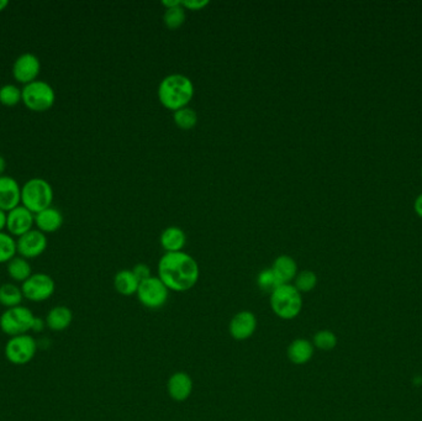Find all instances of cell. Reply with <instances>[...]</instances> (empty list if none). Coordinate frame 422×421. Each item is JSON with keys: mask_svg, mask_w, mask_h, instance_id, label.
Returning <instances> with one entry per match:
<instances>
[{"mask_svg": "<svg viewBox=\"0 0 422 421\" xmlns=\"http://www.w3.org/2000/svg\"><path fill=\"white\" fill-rule=\"evenodd\" d=\"M287 355L294 365H305L314 356V345L307 339H297L288 347Z\"/></svg>", "mask_w": 422, "mask_h": 421, "instance_id": "19", "label": "cell"}, {"mask_svg": "<svg viewBox=\"0 0 422 421\" xmlns=\"http://www.w3.org/2000/svg\"><path fill=\"white\" fill-rule=\"evenodd\" d=\"M167 389L173 401H186L193 391V381L191 376L186 372H176L168 379Z\"/></svg>", "mask_w": 422, "mask_h": 421, "instance_id": "15", "label": "cell"}, {"mask_svg": "<svg viewBox=\"0 0 422 421\" xmlns=\"http://www.w3.org/2000/svg\"><path fill=\"white\" fill-rule=\"evenodd\" d=\"M8 6H9V1H6V0H0V11H4Z\"/></svg>", "mask_w": 422, "mask_h": 421, "instance_id": "38", "label": "cell"}, {"mask_svg": "<svg viewBox=\"0 0 422 421\" xmlns=\"http://www.w3.org/2000/svg\"><path fill=\"white\" fill-rule=\"evenodd\" d=\"M200 271L196 260L186 252H166L158 262V278L173 291H188L196 286Z\"/></svg>", "mask_w": 422, "mask_h": 421, "instance_id": "1", "label": "cell"}, {"mask_svg": "<svg viewBox=\"0 0 422 421\" xmlns=\"http://www.w3.org/2000/svg\"><path fill=\"white\" fill-rule=\"evenodd\" d=\"M24 298L21 287L14 283H4L0 286V306H6V309L21 306Z\"/></svg>", "mask_w": 422, "mask_h": 421, "instance_id": "23", "label": "cell"}, {"mask_svg": "<svg viewBox=\"0 0 422 421\" xmlns=\"http://www.w3.org/2000/svg\"><path fill=\"white\" fill-rule=\"evenodd\" d=\"M160 241L166 252H181L186 244V232L177 226H170L162 232Z\"/></svg>", "mask_w": 422, "mask_h": 421, "instance_id": "20", "label": "cell"}, {"mask_svg": "<svg viewBox=\"0 0 422 421\" xmlns=\"http://www.w3.org/2000/svg\"><path fill=\"white\" fill-rule=\"evenodd\" d=\"M271 271L276 276V281L279 284H290L293 279H295L298 275V265L293 257L288 255H281L276 257V261L273 262Z\"/></svg>", "mask_w": 422, "mask_h": 421, "instance_id": "16", "label": "cell"}, {"mask_svg": "<svg viewBox=\"0 0 422 421\" xmlns=\"http://www.w3.org/2000/svg\"><path fill=\"white\" fill-rule=\"evenodd\" d=\"M414 210H415L417 215L422 218V193H420V194L415 198V201H414Z\"/></svg>", "mask_w": 422, "mask_h": 421, "instance_id": "33", "label": "cell"}, {"mask_svg": "<svg viewBox=\"0 0 422 421\" xmlns=\"http://www.w3.org/2000/svg\"><path fill=\"white\" fill-rule=\"evenodd\" d=\"M209 4V0H181V6L188 11H203Z\"/></svg>", "mask_w": 422, "mask_h": 421, "instance_id": "32", "label": "cell"}, {"mask_svg": "<svg viewBox=\"0 0 422 421\" xmlns=\"http://www.w3.org/2000/svg\"><path fill=\"white\" fill-rule=\"evenodd\" d=\"M271 306L283 320L295 319L302 309V293L292 284H281L271 293Z\"/></svg>", "mask_w": 422, "mask_h": 421, "instance_id": "3", "label": "cell"}, {"mask_svg": "<svg viewBox=\"0 0 422 421\" xmlns=\"http://www.w3.org/2000/svg\"><path fill=\"white\" fill-rule=\"evenodd\" d=\"M35 319L34 313L26 306L11 308L0 315V330L11 337L25 335L29 334V331H32Z\"/></svg>", "mask_w": 422, "mask_h": 421, "instance_id": "6", "label": "cell"}, {"mask_svg": "<svg viewBox=\"0 0 422 421\" xmlns=\"http://www.w3.org/2000/svg\"><path fill=\"white\" fill-rule=\"evenodd\" d=\"M24 298L32 303H42L55 294L56 284L52 277L46 273H32L23 284Z\"/></svg>", "mask_w": 422, "mask_h": 421, "instance_id": "8", "label": "cell"}, {"mask_svg": "<svg viewBox=\"0 0 422 421\" xmlns=\"http://www.w3.org/2000/svg\"><path fill=\"white\" fill-rule=\"evenodd\" d=\"M35 225L37 230L44 234H52L60 230V226L63 225V215L58 209L50 206L35 214Z\"/></svg>", "mask_w": 422, "mask_h": 421, "instance_id": "17", "label": "cell"}, {"mask_svg": "<svg viewBox=\"0 0 422 421\" xmlns=\"http://www.w3.org/2000/svg\"><path fill=\"white\" fill-rule=\"evenodd\" d=\"M132 273L135 275L136 278H137V281L145 282L148 279V278H151V270H150V267L145 265V263H137L135 267H134V270H132Z\"/></svg>", "mask_w": 422, "mask_h": 421, "instance_id": "31", "label": "cell"}, {"mask_svg": "<svg viewBox=\"0 0 422 421\" xmlns=\"http://www.w3.org/2000/svg\"><path fill=\"white\" fill-rule=\"evenodd\" d=\"M6 161L3 156L0 155V177L4 176L3 173L6 172Z\"/></svg>", "mask_w": 422, "mask_h": 421, "instance_id": "37", "label": "cell"}, {"mask_svg": "<svg viewBox=\"0 0 422 421\" xmlns=\"http://www.w3.org/2000/svg\"><path fill=\"white\" fill-rule=\"evenodd\" d=\"M229 329H230V334L235 340L245 341L247 339H250L256 331V316L251 311H240L232 318Z\"/></svg>", "mask_w": 422, "mask_h": 421, "instance_id": "14", "label": "cell"}, {"mask_svg": "<svg viewBox=\"0 0 422 421\" xmlns=\"http://www.w3.org/2000/svg\"><path fill=\"white\" fill-rule=\"evenodd\" d=\"M140 282L137 281L135 275L130 270H122L114 277V287L121 296H130L137 293Z\"/></svg>", "mask_w": 422, "mask_h": 421, "instance_id": "21", "label": "cell"}, {"mask_svg": "<svg viewBox=\"0 0 422 421\" xmlns=\"http://www.w3.org/2000/svg\"><path fill=\"white\" fill-rule=\"evenodd\" d=\"M41 62L37 56L26 52L19 56L13 65V75L21 84H29L37 80L40 75Z\"/></svg>", "mask_w": 422, "mask_h": 421, "instance_id": "11", "label": "cell"}, {"mask_svg": "<svg viewBox=\"0 0 422 421\" xmlns=\"http://www.w3.org/2000/svg\"><path fill=\"white\" fill-rule=\"evenodd\" d=\"M6 265H8L6 271H8L9 277L13 281L19 282L21 284L32 275L29 260H26L24 257L15 256Z\"/></svg>", "mask_w": 422, "mask_h": 421, "instance_id": "22", "label": "cell"}, {"mask_svg": "<svg viewBox=\"0 0 422 421\" xmlns=\"http://www.w3.org/2000/svg\"><path fill=\"white\" fill-rule=\"evenodd\" d=\"M161 4L165 6L166 9H171V8H176V6H181V0H163Z\"/></svg>", "mask_w": 422, "mask_h": 421, "instance_id": "35", "label": "cell"}, {"mask_svg": "<svg viewBox=\"0 0 422 421\" xmlns=\"http://www.w3.org/2000/svg\"><path fill=\"white\" fill-rule=\"evenodd\" d=\"M35 225V214L25 206H19L6 213V230L13 237H20L32 230Z\"/></svg>", "mask_w": 422, "mask_h": 421, "instance_id": "12", "label": "cell"}, {"mask_svg": "<svg viewBox=\"0 0 422 421\" xmlns=\"http://www.w3.org/2000/svg\"><path fill=\"white\" fill-rule=\"evenodd\" d=\"M21 206V187L15 178L0 177V209L11 211Z\"/></svg>", "mask_w": 422, "mask_h": 421, "instance_id": "13", "label": "cell"}, {"mask_svg": "<svg viewBox=\"0 0 422 421\" xmlns=\"http://www.w3.org/2000/svg\"><path fill=\"white\" fill-rule=\"evenodd\" d=\"M53 189L44 178H31L21 187V206L37 214L52 206Z\"/></svg>", "mask_w": 422, "mask_h": 421, "instance_id": "4", "label": "cell"}, {"mask_svg": "<svg viewBox=\"0 0 422 421\" xmlns=\"http://www.w3.org/2000/svg\"><path fill=\"white\" fill-rule=\"evenodd\" d=\"M312 345L321 351H331L337 345V336L330 330L317 331L312 339Z\"/></svg>", "mask_w": 422, "mask_h": 421, "instance_id": "27", "label": "cell"}, {"mask_svg": "<svg viewBox=\"0 0 422 421\" xmlns=\"http://www.w3.org/2000/svg\"><path fill=\"white\" fill-rule=\"evenodd\" d=\"M6 229V211L0 209V232Z\"/></svg>", "mask_w": 422, "mask_h": 421, "instance_id": "36", "label": "cell"}, {"mask_svg": "<svg viewBox=\"0 0 422 421\" xmlns=\"http://www.w3.org/2000/svg\"><path fill=\"white\" fill-rule=\"evenodd\" d=\"M136 294L142 306L148 309H160L166 304L170 289L158 277H151L147 281L141 282Z\"/></svg>", "mask_w": 422, "mask_h": 421, "instance_id": "9", "label": "cell"}, {"mask_svg": "<svg viewBox=\"0 0 422 421\" xmlns=\"http://www.w3.org/2000/svg\"><path fill=\"white\" fill-rule=\"evenodd\" d=\"M21 101V89L15 84H6L0 88V103L8 108L18 106Z\"/></svg>", "mask_w": 422, "mask_h": 421, "instance_id": "28", "label": "cell"}, {"mask_svg": "<svg viewBox=\"0 0 422 421\" xmlns=\"http://www.w3.org/2000/svg\"><path fill=\"white\" fill-rule=\"evenodd\" d=\"M186 9L183 6H176L166 9L163 15V23L170 30H177L186 23Z\"/></svg>", "mask_w": 422, "mask_h": 421, "instance_id": "26", "label": "cell"}, {"mask_svg": "<svg viewBox=\"0 0 422 421\" xmlns=\"http://www.w3.org/2000/svg\"><path fill=\"white\" fill-rule=\"evenodd\" d=\"M47 237L44 232L37 229L26 232L25 235L18 237L16 240V250L19 256L24 257L26 260L36 258L41 256L47 249Z\"/></svg>", "mask_w": 422, "mask_h": 421, "instance_id": "10", "label": "cell"}, {"mask_svg": "<svg viewBox=\"0 0 422 421\" xmlns=\"http://www.w3.org/2000/svg\"><path fill=\"white\" fill-rule=\"evenodd\" d=\"M173 120L181 130L188 131L196 127L198 115H196V111H193L189 106H186L183 109L174 111Z\"/></svg>", "mask_w": 422, "mask_h": 421, "instance_id": "24", "label": "cell"}, {"mask_svg": "<svg viewBox=\"0 0 422 421\" xmlns=\"http://www.w3.org/2000/svg\"><path fill=\"white\" fill-rule=\"evenodd\" d=\"M46 327V321L42 320L41 318H36L34 326H32V331L35 332H41Z\"/></svg>", "mask_w": 422, "mask_h": 421, "instance_id": "34", "label": "cell"}, {"mask_svg": "<svg viewBox=\"0 0 422 421\" xmlns=\"http://www.w3.org/2000/svg\"><path fill=\"white\" fill-rule=\"evenodd\" d=\"M21 101L31 111H50L56 101L55 89L44 80L31 82L21 89Z\"/></svg>", "mask_w": 422, "mask_h": 421, "instance_id": "5", "label": "cell"}, {"mask_svg": "<svg viewBox=\"0 0 422 421\" xmlns=\"http://www.w3.org/2000/svg\"><path fill=\"white\" fill-rule=\"evenodd\" d=\"M257 286L260 289L267 293H271L276 288L281 286L278 281H276L274 273L271 271V268H267L258 275L257 277Z\"/></svg>", "mask_w": 422, "mask_h": 421, "instance_id": "30", "label": "cell"}, {"mask_svg": "<svg viewBox=\"0 0 422 421\" xmlns=\"http://www.w3.org/2000/svg\"><path fill=\"white\" fill-rule=\"evenodd\" d=\"M421 178H422V165H421Z\"/></svg>", "mask_w": 422, "mask_h": 421, "instance_id": "39", "label": "cell"}, {"mask_svg": "<svg viewBox=\"0 0 422 421\" xmlns=\"http://www.w3.org/2000/svg\"><path fill=\"white\" fill-rule=\"evenodd\" d=\"M16 240L8 232H0V263H8L16 256Z\"/></svg>", "mask_w": 422, "mask_h": 421, "instance_id": "25", "label": "cell"}, {"mask_svg": "<svg viewBox=\"0 0 422 421\" xmlns=\"http://www.w3.org/2000/svg\"><path fill=\"white\" fill-rule=\"evenodd\" d=\"M157 96L162 106L174 113L191 103L194 96V84L186 75L173 73L162 80Z\"/></svg>", "mask_w": 422, "mask_h": 421, "instance_id": "2", "label": "cell"}, {"mask_svg": "<svg viewBox=\"0 0 422 421\" xmlns=\"http://www.w3.org/2000/svg\"><path fill=\"white\" fill-rule=\"evenodd\" d=\"M6 360L15 365L24 366L34 360L37 353V341L29 334L14 336L6 342L4 348Z\"/></svg>", "mask_w": 422, "mask_h": 421, "instance_id": "7", "label": "cell"}, {"mask_svg": "<svg viewBox=\"0 0 422 421\" xmlns=\"http://www.w3.org/2000/svg\"><path fill=\"white\" fill-rule=\"evenodd\" d=\"M294 281H295L294 287L297 288L298 291H300V293H309L312 289H315V287H316V273L309 271V270H305V271L298 273Z\"/></svg>", "mask_w": 422, "mask_h": 421, "instance_id": "29", "label": "cell"}, {"mask_svg": "<svg viewBox=\"0 0 422 421\" xmlns=\"http://www.w3.org/2000/svg\"><path fill=\"white\" fill-rule=\"evenodd\" d=\"M46 327L55 332L65 331L70 327L72 321H73V314L70 308L67 306H58L52 308L49 314L46 316Z\"/></svg>", "mask_w": 422, "mask_h": 421, "instance_id": "18", "label": "cell"}]
</instances>
